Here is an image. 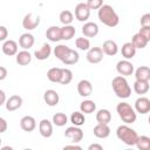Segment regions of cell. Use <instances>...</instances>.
Here are the masks:
<instances>
[{
    "mask_svg": "<svg viewBox=\"0 0 150 150\" xmlns=\"http://www.w3.org/2000/svg\"><path fill=\"white\" fill-rule=\"evenodd\" d=\"M52 54V47L49 43H43L39 49H36L34 52V56L36 60H40V61H43V60H47Z\"/></svg>",
    "mask_w": 150,
    "mask_h": 150,
    "instance_id": "e0dca14e",
    "label": "cell"
},
{
    "mask_svg": "<svg viewBox=\"0 0 150 150\" xmlns=\"http://www.w3.org/2000/svg\"><path fill=\"white\" fill-rule=\"evenodd\" d=\"M82 34L86 38H94V36H96L98 34V26L95 22L87 21L82 26Z\"/></svg>",
    "mask_w": 150,
    "mask_h": 150,
    "instance_id": "5bb4252c",
    "label": "cell"
},
{
    "mask_svg": "<svg viewBox=\"0 0 150 150\" xmlns=\"http://www.w3.org/2000/svg\"><path fill=\"white\" fill-rule=\"evenodd\" d=\"M116 111L120 116V118L125 123V124H132L135 123L137 115L135 108H132L129 103L127 102H121L116 107Z\"/></svg>",
    "mask_w": 150,
    "mask_h": 150,
    "instance_id": "277c9868",
    "label": "cell"
},
{
    "mask_svg": "<svg viewBox=\"0 0 150 150\" xmlns=\"http://www.w3.org/2000/svg\"><path fill=\"white\" fill-rule=\"evenodd\" d=\"M75 33H76L75 27L71 25H64L63 27H61V38L64 41H68L71 38H74Z\"/></svg>",
    "mask_w": 150,
    "mask_h": 150,
    "instance_id": "f1b7e54d",
    "label": "cell"
},
{
    "mask_svg": "<svg viewBox=\"0 0 150 150\" xmlns=\"http://www.w3.org/2000/svg\"><path fill=\"white\" fill-rule=\"evenodd\" d=\"M135 77L137 81H150V67L141 66L135 70Z\"/></svg>",
    "mask_w": 150,
    "mask_h": 150,
    "instance_id": "603a6c76",
    "label": "cell"
},
{
    "mask_svg": "<svg viewBox=\"0 0 150 150\" xmlns=\"http://www.w3.org/2000/svg\"><path fill=\"white\" fill-rule=\"evenodd\" d=\"M136 146L139 150H150V137L148 136H138Z\"/></svg>",
    "mask_w": 150,
    "mask_h": 150,
    "instance_id": "8d00e7d4",
    "label": "cell"
},
{
    "mask_svg": "<svg viewBox=\"0 0 150 150\" xmlns=\"http://www.w3.org/2000/svg\"><path fill=\"white\" fill-rule=\"evenodd\" d=\"M46 36L50 42H57V41L62 40V38H61V27L50 26L46 30Z\"/></svg>",
    "mask_w": 150,
    "mask_h": 150,
    "instance_id": "ffe728a7",
    "label": "cell"
},
{
    "mask_svg": "<svg viewBox=\"0 0 150 150\" xmlns=\"http://www.w3.org/2000/svg\"><path fill=\"white\" fill-rule=\"evenodd\" d=\"M15 60L19 66H27L32 62V54L27 49H22L21 52H18Z\"/></svg>",
    "mask_w": 150,
    "mask_h": 150,
    "instance_id": "d4e9b609",
    "label": "cell"
},
{
    "mask_svg": "<svg viewBox=\"0 0 150 150\" xmlns=\"http://www.w3.org/2000/svg\"><path fill=\"white\" fill-rule=\"evenodd\" d=\"M116 136L120 141H122L124 144L127 145H136L137 143V139H138V135L137 132L130 128L128 124H123V125H120L116 130Z\"/></svg>",
    "mask_w": 150,
    "mask_h": 150,
    "instance_id": "3957f363",
    "label": "cell"
},
{
    "mask_svg": "<svg viewBox=\"0 0 150 150\" xmlns=\"http://www.w3.org/2000/svg\"><path fill=\"white\" fill-rule=\"evenodd\" d=\"M121 53L125 60H131L136 55V47L132 45V42H125L121 48Z\"/></svg>",
    "mask_w": 150,
    "mask_h": 150,
    "instance_id": "cb8c5ba5",
    "label": "cell"
},
{
    "mask_svg": "<svg viewBox=\"0 0 150 150\" xmlns=\"http://www.w3.org/2000/svg\"><path fill=\"white\" fill-rule=\"evenodd\" d=\"M149 89H150V84H149V82H146V81H135V83H134V90H135V93L136 94H138V95H144V94H146L148 91H149Z\"/></svg>",
    "mask_w": 150,
    "mask_h": 150,
    "instance_id": "83f0119b",
    "label": "cell"
},
{
    "mask_svg": "<svg viewBox=\"0 0 150 150\" xmlns=\"http://www.w3.org/2000/svg\"><path fill=\"white\" fill-rule=\"evenodd\" d=\"M43 100L47 103V105L55 107L59 103V101H60V96H59L57 91H55L54 89H48L43 94Z\"/></svg>",
    "mask_w": 150,
    "mask_h": 150,
    "instance_id": "ac0fdd59",
    "label": "cell"
},
{
    "mask_svg": "<svg viewBox=\"0 0 150 150\" xmlns=\"http://www.w3.org/2000/svg\"><path fill=\"white\" fill-rule=\"evenodd\" d=\"M141 26L150 27V13H145L141 16Z\"/></svg>",
    "mask_w": 150,
    "mask_h": 150,
    "instance_id": "b9f144b4",
    "label": "cell"
},
{
    "mask_svg": "<svg viewBox=\"0 0 150 150\" xmlns=\"http://www.w3.org/2000/svg\"><path fill=\"white\" fill-rule=\"evenodd\" d=\"M6 76H7V69H6L4 66H1V67H0V81L5 80Z\"/></svg>",
    "mask_w": 150,
    "mask_h": 150,
    "instance_id": "f6af8a7d",
    "label": "cell"
},
{
    "mask_svg": "<svg viewBox=\"0 0 150 150\" xmlns=\"http://www.w3.org/2000/svg\"><path fill=\"white\" fill-rule=\"evenodd\" d=\"M77 93L82 97H88L93 93V84L88 80H81L77 83Z\"/></svg>",
    "mask_w": 150,
    "mask_h": 150,
    "instance_id": "7c38bea8",
    "label": "cell"
},
{
    "mask_svg": "<svg viewBox=\"0 0 150 150\" xmlns=\"http://www.w3.org/2000/svg\"><path fill=\"white\" fill-rule=\"evenodd\" d=\"M111 88L116 94V96L120 98H128L131 95V88L125 76H122V75L115 76L111 81Z\"/></svg>",
    "mask_w": 150,
    "mask_h": 150,
    "instance_id": "7a4b0ae2",
    "label": "cell"
},
{
    "mask_svg": "<svg viewBox=\"0 0 150 150\" xmlns=\"http://www.w3.org/2000/svg\"><path fill=\"white\" fill-rule=\"evenodd\" d=\"M90 16V8L88 7L87 2H80L75 7V18L81 22H87Z\"/></svg>",
    "mask_w": 150,
    "mask_h": 150,
    "instance_id": "8992f818",
    "label": "cell"
},
{
    "mask_svg": "<svg viewBox=\"0 0 150 150\" xmlns=\"http://www.w3.org/2000/svg\"><path fill=\"white\" fill-rule=\"evenodd\" d=\"M75 45H76V47L80 49V50H88L89 48H90V41H89V39L88 38H77L76 40H75Z\"/></svg>",
    "mask_w": 150,
    "mask_h": 150,
    "instance_id": "74e56055",
    "label": "cell"
},
{
    "mask_svg": "<svg viewBox=\"0 0 150 150\" xmlns=\"http://www.w3.org/2000/svg\"><path fill=\"white\" fill-rule=\"evenodd\" d=\"M7 36H8V30H7V28L5 27V26H0V41H6V39H7Z\"/></svg>",
    "mask_w": 150,
    "mask_h": 150,
    "instance_id": "7bdbcfd3",
    "label": "cell"
},
{
    "mask_svg": "<svg viewBox=\"0 0 150 150\" xmlns=\"http://www.w3.org/2000/svg\"><path fill=\"white\" fill-rule=\"evenodd\" d=\"M73 80V71L68 68H62V77H61V81L60 83L61 84H69Z\"/></svg>",
    "mask_w": 150,
    "mask_h": 150,
    "instance_id": "f35d334b",
    "label": "cell"
},
{
    "mask_svg": "<svg viewBox=\"0 0 150 150\" xmlns=\"http://www.w3.org/2000/svg\"><path fill=\"white\" fill-rule=\"evenodd\" d=\"M63 149H64V150H66V149H77V150H81V149H82V146H80V145H77L76 143H74V144L64 145V146H63Z\"/></svg>",
    "mask_w": 150,
    "mask_h": 150,
    "instance_id": "c3c4849f",
    "label": "cell"
},
{
    "mask_svg": "<svg viewBox=\"0 0 150 150\" xmlns=\"http://www.w3.org/2000/svg\"><path fill=\"white\" fill-rule=\"evenodd\" d=\"M35 40H34V36L30 34V33H23L20 35L19 38V46L22 48V49H29L33 47Z\"/></svg>",
    "mask_w": 150,
    "mask_h": 150,
    "instance_id": "44dd1931",
    "label": "cell"
},
{
    "mask_svg": "<svg viewBox=\"0 0 150 150\" xmlns=\"http://www.w3.org/2000/svg\"><path fill=\"white\" fill-rule=\"evenodd\" d=\"M22 102L23 101H22V97L21 96H19V95H12V96H9L7 98L5 107H6V109L8 111H15L19 108H21Z\"/></svg>",
    "mask_w": 150,
    "mask_h": 150,
    "instance_id": "4fadbf2b",
    "label": "cell"
},
{
    "mask_svg": "<svg viewBox=\"0 0 150 150\" xmlns=\"http://www.w3.org/2000/svg\"><path fill=\"white\" fill-rule=\"evenodd\" d=\"M1 49L5 55H8V56L16 55L18 54V43L14 40H6V41H4Z\"/></svg>",
    "mask_w": 150,
    "mask_h": 150,
    "instance_id": "2e32d148",
    "label": "cell"
},
{
    "mask_svg": "<svg viewBox=\"0 0 150 150\" xmlns=\"http://www.w3.org/2000/svg\"><path fill=\"white\" fill-rule=\"evenodd\" d=\"M70 122L73 123V125H77V127H81L86 122V117H84V114L80 110V111H74L71 115H70Z\"/></svg>",
    "mask_w": 150,
    "mask_h": 150,
    "instance_id": "d6a6232c",
    "label": "cell"
},
{
    "mask_svg": "<svg viewBox=\"0 0 150 150\" xmlns=\"http://www.w3.org/2000/svg\"><path fill=\"white\" fill-rule=\"evenodd\" d=\"M87 5L90 9H98L103 6V0H87Z\"/></svg>",
    "mask_w": 150,
    "mask_h": 150,
    "instance_id": "ab89813d",
    "label": "cell"
},
{
    "mask_svg": "<svg viewBox=\"0 0 150 150\" xmlns=\"http://www.w3.org/2000/svg\"><path fill=\"white\" fill-rule=\"evenodd\" d=\"M131 42H132V45L136 47V49H143V48H145L146 47V45H148V40L142 35V34H139V33H136L134 36H132V39H131Z\"/></svg>",
    "mask_w": 150,
    "mask_h": 150,
    "instance_id": "f546056e",
    "label": "cell"
},
{
    "mask_svg": "<svg viewBox=\"0 0 150 150\" xmlns=\"http://www.w3.org/2000/svg\"><path fill=\"white\" fill-rule=\"evenodd\" d=\"M97 11H98L97 12L98 20L103 25H105L108 27H116L120 23V18H118L117 13L115 12V9L110 5H103Z\"/></svg>",
    "mask_w": 150,
    "mask_h": 150,
    "instance_id": "6da1fadb",
    "label": "cell"
},
{
    "mask_svg": "<svg viewBox=\"0 0 150 150\" xmlns=\"http://www.w3.org/2000/svg\"><path fill=\"white\" fill-rule=\"evenodd\" d=\"M148 122H149V124H150V116H149V118H148Z\"/></svg>",
    "mask_w": 150,
    "mask_h": 150,
    "instance_id": "f907efd6",
    "label": "cell"
},
{
    "mask_svg": "<svg viewBox=\"0 0 150 150\" xmlns=\"http://www.w3.org/2000/svg\"><path fill=\"white\" fill-rule=\"evenodd\" d=\"M139 34H142L148 41H150V27H146V26H141L139 30H138Z\"/></svg>",
    "mask_w": 150,
    "mask_h": 150,
    "instance_id": "60d3db41",
    "label": "cell"
},
{
    "mask_svg": "<svg viewBox=\"0 0 150 150\" xmlns=\"http://www.w3.org/2000/svg\"><path fill=\"white\" fill-rule=\"evenodd\" d=\"M116 70L120 75L122 76H130L134 74L135 69H134V64L129 61V60H121L117 62L116 64Z\"/></svg>",
    "mask_w": 150,
    "mask_h": 150,
    "instance_id": "9c48e42d",
    "label": "cell"
},
{
    "mask_svg": "<svg viewBox=\"0 0 150 150\" xmlns=\"http://www.w3.org/2000/svg\"><path fill=\"white\" fill-rule=\"evenodd\" d=\"M94 135L97 138H107L110 135V128L108 124L104 123H97L93 129Z\"/></svg>",
    "mask_w": 150,
    "mask_h": 150,
    "instance_id": "d6986e66",
    "label": "cell"
},
{
    "mask_svg": "<svg viewBox=\"0 0 150 150\" xmlns=\"http://www.w3.org/2000/svg\"><path fill=\"white\" fill-rule=\"evenodd\" d=\"M39 132L42 137L49 138L53 135V123L47 118L41 120L39 123Z\"/></svg>",
    "mask_w": 150,
    "mask_h": 150,
    "instance_id": "8fae6325",
    "label": "cell"
},
{
    "mask_svg": "<svg viewBox=\"0 0 150 150\" xmlns=\"http://www.w3.org/2000/svg\"><path fill=\"white\" fill-rule=\"evenodd\" d=\"M83 131L80 127L77 125H71V127H68L64 131V137L68 138L71 143H79L83 139Z\"/></svg>",
    "mask_w": 150,
    "mask_h": 150,
    "instance_id": "5b68a950",
    "label": "cell"
},
{
    "mask_svg": "<svg viewBox=\"0 0 150 150\" xmlns=\"http://www.w3.org/2000/svg\"><path fill=\"white\" fill-rule=\"evenodd\" d=\"M96 121L97 123L109 124V122L111 121V112L108 109H100L96 112Z\"/></svg>",
    "mask_w": 150,
    "mask_h": 150,
    "instance_id": "4316f807",
    "label": "cell"
},
{
    "mask_svg": "<svg viewBox=\"0 0 150 150\" xmlns=\"http://www.w3.org/2000/svg\"><path fill=\"white\" fill-rule=\"evenodd\" d=\"M79 60H80L79 53H77L76 50H74V49H70V50L68 52V54L66 55V57L62 60V62H63L64 64H67V66H70V64L77 63Z\"/></svg>",
    "mask_w": 150,
    "mask_h": 150,
    "instance_id": "4dcf8cb0",
    "label": "cell"
},
{
    "mask_svg": "<svg viewBox=\"0 0 150 150\" xmlns=\"http://www.w3.org/2000/svg\"><path fill=\"white\" fill-rule=\"evenodd\" d=\"M20 127L23 131H27V132H32L35 128H36V121L33 116H23L21 120H20Z\"/></svg>",
    "mask_w": 150,
    "mask_h": 150,
    "instance_id": "9a60e30c",
    "label": "cell"
},
{
    "mask_svg": "<svg viewBox=\"0 0 150 150\" xmlns=\"http://www.w3.org/2000/svg\"><path fill=\"white\" fill-rule=\"evenodd\" d=\"M135 110L142 115L150 112V100L148 97L141 96L135 101Z\"/></svg>",
    "mask_w": 150,
    "mask_h": 150,
    "instance_id": "30bf717a",
    "label": "cell"
},
{
    "mask_svg": "<svg viewBox=\"0 0 150 150\" xmlns=\"http://www.w3.org/2000/svg\"><path fill=\"white\" fill-rule=\"evenodd\" d=\"M6 94H5V91L4 90H0V105H2V104H6Z\"/></svg>",
    "mask_w": 150,
    "mask_h": 150,
    "instance_id": "7dc6e473",
    "label": "cell"
},
{
    "mask_svg": "<svg viewBox=\"0 0 150 150\" xmlns=\"http://www.w3.org/2000/svg\"><path fill=\"white\" fill-rule=\"evenodd\" d=\"M70 50V48L66 45H57L55 48H54V55L56 56V59H59L60 61H62L66 55L68 54V52Z\"/></svg>",
    "mask_w": 150,
    "mask_h": 150,
    "instance_id": "836d02e7",
    "label": "cell"
},
{
    "mask_svg": "<svg viewBox=\"0 0 150 150\" xmlns=\"http://www.w3.org/2000/svg\"><path fill=\"white\" fill-rule=\"evenodd\" d=\"M80 110L83 114H91V112H94L96 110V104L91 100H84L80 104Z\"/></svg>",
    "mask_w": 150,
    "mask_h": 150,
    "instance_id": "1f68e13d",
    "label": "cell"
},
{
    "mask_svg": "<svg viewBox=\"0 0 150 150\" xmlns=\"http://www.w3.org/2000/svg\"><path fill=\"white\" fill-rule=\"evenodd\" d=\"M103 54L104 53H103V50H102L101 47H91V48H89L87 50L86 57H87V61L89 63L95 64V63H100L102 61Z\"/></svg>",
    "mask_w": 150,
    "mask_h": 150,
    "instance_id": "ba28073f",
    "label": "cell"
},
{
    "mask_svg": "<svg viewBox=\"0 0 150 150\" xmlns=\"http://www.w3.org/2000/svg\"><path fill=\"white\" fill-rule=\"evenodd\" d=\"M102 50H103V53L105 55L114 56V55H116L118 53V46L114 40H107V41L103 42Z\"/></svg>",
    "mask_w": 150,
    "mask_h": 150,
    "instance_id": "7402d4cb",
    "label": "cell"
},
{
    "mask_svg": "<svg viewBox=\"0 0 150 150\" xmlns=\"http://www.w3.org/2000/svg\"><path fill=\"white\" fill-rule=\"evenodd\" d=\"M7 130V122L4 117H0V132H5Z\"/></svg>",
    "mask_w": 150,
    "mask_h": 150,
    "instance_id": "ee69618b",
    "label": "cell"
},
{
    "mask_svg": "<svg viewBox=\"0 0 150 150\" xmlns=\"http://www.w3.org/2000/svg\"><path fill=\"white\" fill-rule=\"evenodd\" d=\"M59 19H60V22H61L63 26H64V25H71V22H73V20H74V14H73L70 11L66 9V11H62V12L60 13Z\"/></svg>",
    "mask_w": 150,
    "mask_h": 150,
    "instance_id": "e575fe53",
    "label": "cell"
},
{
    "mask_svg": "<svg viewBox=\"0 0 150 150\" xmlns=\"http://www.w3.org/2000/svg\"><path fill=\"white\" fill-rule=\"evenodd\" d=\"M68 122V117L66 114L63 112H56L53 115V123L56 127H63L66 125V123Z\"/></svg>",
    "mask_w": 150,
    "mask_h": 150,
    "instance_id": "d590c367",
    "label": "cell"
},
{
    "mask_svg": "<svg viewBox=\"0 0 150 150\" xmlns=\"http://www.w3.org/2000/svg\"><path fill=\"white\" fill-rule=\"evenodd\" d=\"M1 150H12V148H9V146H4V148H1Z\"/></svg>",
    "mask_w": 150,
    "mask_h": 150,
    "instance_id": "681fc988",
    "label": "cell"
},
{
    "mask_svg": "<svg viewBox=\"0 0 150 150\" xmlns=\"http://www.w3.org/2000/svg\"><path fill=\"white\" fill-rule=\"evenodd\" d=\"M61 77H62V68L53 67V68H50V69L47 71V79H48L50 82L60 83Z\"/></svg>",
    "mask_w": 150,
    "mask_h": 150,
    "instance_id": "484cf974",
    "label": "cell"
},
{
    "mask_svg": "<svg viewBox=\"0 0 150 150\" xmlns=\"http://www.w3.org/2000/svg\"><path fill=\"white\" fill-rule=\"evenodd\" d=\"M103 146L101 144H97V143H93L88 146V150H102Z\"/></svg>",
    "mask_w": 150,
    "mask_h": 150,
    "instance_id": "bcb514c9",
    "label": "cell"
},
{
    "mask_svg": "<svg viewBox=\"0 0 150 150\" xmlns=\"http://www.w3.org/2000/svg\"><path fill=\"white\" fill-rule=\"evenodd\" d=\"M40 25V16L34 13H28L22 19V27L26 30H33Z\"/></svg>",
    "mask_w": 150,
    "mask_h": 150,
    "instance_id": "52a82bcc",
    "label": "cell"
}]
</instances>
